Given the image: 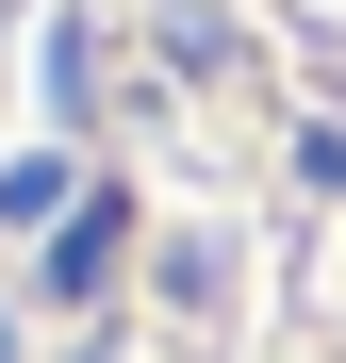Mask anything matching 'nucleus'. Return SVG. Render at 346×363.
I'll list each match as a JSON object with an SVG mask.
<instances>
[{"label":"nucleus","mask_w":346,"mask_h":363,"mask_svg":"<svg viewBox=\"0 0 346 363\" xmlns=\"http://www.w3.org/2000/svg\"><path fill=\"white\" fill-rule=\"evenodd\" d=\"M0 363H17V330H0Z\"/></svg>","instance_id":"f03ea898"},{"label":"nucleus","mask_w":346,"mask_h":363,"mask_svg":"<svg viewBox=\"0 0 346 363\" xmlns=\"http://www.w3.org/2000/svg\"><path fill=\"white\" fill-rule=\"evenodd\" d=\"M115 281V215H67V248H50V297H99Z\"/></svg>","instance_id":"f257e3e1"}]
</instances>
